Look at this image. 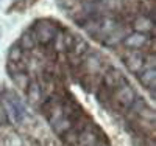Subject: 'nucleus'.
Listing matches in <instances>:
<instances>
[{"label": "nucleus", "mask_w": 156, "mask_h": 146, "mask_svg": "<svg viewBox=\"0 0 156 146\" xmlns=\"http://www.w3.org/2000/svg\"><path fill=\"white\" fill-rule=\"evenodd\" d=\"M125 81L122 73L115 69H109L105 75H103L101 79V90H105L108 95H112V92L119 87L122 83Z\"/></svg>", "instance_id": "obj_4"}, {"label": "nucleus", "mask_w": 156, "mask_h": 146, "mask_svg": "<svg viewBox=\"0 0 156 146\" xmlns=\"http://www.w3.org/2000/svg\"><path fill=\"white\" fill-rule=\"evenodd\" d=\"M123 44L126 45V48H129L131 51H139L142 47H145L148 44V34L137 33V31L128 33V36L125 37Z\"/></svg>", "instance_id": "obj_7"}, {"label": "nucleus", "mask_w": 156, "mask_h": 146, "mask_svg": "<svg viewBox=\"0 0 156 146\" xmlns=\"http://www.w3.org/2000/svg\"><path fill=\"white\" fill-rule=\"evenodd\" d=\"M128 33H129L128 26H126L125 23H119L105 39H103L101 42H103V45H106V47H114V45H117V44L123 42L125 37L128 36Z\"/></svg>", "instance_id": "obj_5"}, {"label": "nucleus", "mask_w": 156, "mask_h": 146, "mask_svg": "<svg viewBox=\"0 0 156 146\" xmlns=\"http://www.w3.org/2000/svg\"><path fill=\"white\" fill-rule=\"evenodd\" d=\"M27 93H28V101H30L33 106H36V104L41 103V86H39L37 83L28 84Z\"/></svg>", "instance_id": "obj_11"}, {"label": "nucleus", "mask_w": 156, "mask_h": 146, "mask_svg": "<svg viewBox=\"0 0 156 146\" xmlns=\"http://www.w3.org/2000/svg\"><path fill=\"white\" fill-rule=\"evenodd\" d=\"M153 28H154L153 20L148 19V17H139V19H136V22H134V30H136L137 33L148 34Z\"/></svg>", "instance_id": "obj_10"}, {"label": "nucleus", "mask_w": 156, "mask_h": 146, "mask_svg": "<svg viewBox=\"0 0 156 146\" xmlns=\"http://www.w3.org/2000/svg\"><path fill=\"white\" fill-rule=\"evenodd\" d=\"M6 121H8V117H6V112H5V109H3L2 101H0V127H2Z\"/></svg>", "instance_id": "obj_16"}, {"label": "nucleus", "mask_w": 156, "mask_h": 146, "mask_svg": "<svg viewBox=\"0 0 156 146\" xmlns=\"http://www.w3.org/2000/svg\"><path fill=\"white\" fill-rule=\"evenodd\" d=\"M154 76H156V73H154V69H147L145 72H140V75H139V81L144 84V87H147V89H154Z\"/></svg>", "instance_id": "obj_12"}, {"label": "nucleus", "mask_w": 156, "mask_h": 146, "mask_svg": "<svg viewBox=\"0 0 156 146\" xmlns=\"http://www.w3.org/2000/svg\"><path fill=\"white\" fill-rule=\"evenodd\" d=\"M22 56H23V50L20 48V45H12L9 48V53H8V61L9 62H17V61H22Z\"/></svg>", "instance_id": "obj_14"}, {"label": "nucleus", "mask_w": 156, "mask_h": 146, "mask_svg": "<svg viewBox=\"0 0 156 146\" xmlns=\"http://www.w3.org/2000/svg\"><path fill=\"white\" fill-rule=\"evenodd\" d=\"M5 146H22V140L16 134H9V137L5 140Z\"/></svg>", "instance_id": "obj_15"}, {"label": "nucleus", "mask_w": 156, "mask_h": 146, "mask_svg": "<svg viewBox=\"0 0 156 146\" xmlns=\"http://www.w3.org/2000/svg\"><path fill=\"white\" fill-rule=\"evenodd\" d=\"M97 144V135L95 132H92L90 129H83L78 132L76 140H75V146H95Z\"/></svg>", "instance_id": "obj_8"}, {"label": "nucleus", "mask_w": 156, "mask_h": 146, "mask_svg": "<svg viewBox=\"0 0 156 146\" xmlns=\"http://www.w3.org/2000/svg\"><path fill=\"white\" fill-rule=\"evenodd\" d=\"M2 104H3L5 112H6V117L11 118L16 124H20L23 121V118H25V107H23V104L20 103V100L16 95L8 93L3 98Z\"/></svg>", "instance_id": "obj_2"}, {"label": "nucleus", "mask_w": 156, "mask_h": 146, "mask_svg": "<svg viewBox=\"0 0 156 146\" xmlns=\"http://www.w3.org/2000/svg\"><path fill=\"white\" fill-rule=\"evenodd\" d=\"M95 146H100V144H95Z\"/></svg>", "instance_id": "obj_17"}, {"label": "nucleus", "mask_w": 156, "mask_h": 146, "mask_svg": "<svg viewBox=\"0 0 156 146\" xmlns=\"http://www.w3.org/2000/svg\"><path fill=\"white\" fill-rule=\"evenodd\" d=\"M87 50H89L87 42L84 41V39H81V37H76L75 42H73V45H72V48H70V51H69V55H70V56H75V58H78V59H81L86 53H87Z\"/></svg>", "instance_id": "obj_9"}, {"label": "nucleus", "mask_w": 156, "mask_h": 146, "mask_svg": "<svg viewBox=\"0 0 156 146\" xmlns=\"http://www.w3.org/2000/svg\"><path fill=\"white\" fill-rule=\"evenodd\" d=\"M112 98H114L115 104L123 110L131 109L134 106V103H136V93H134L133 87L125 81L112 92Z\"/></svg>", "instance_id": "obj_3"}, {"label": "nucleus", "mask_w": 156, "mask_h": 146, "mask_svg": "<svg viewBox=\"0 0 156 146\" xmlns=\"http://www.w3.org/2000/svg\"><path fill=\"white\" fill-rule=\"evenodd\" d=\"M19 45H20V48L25 51V50H31V48H34L37 44H36V41H34V36H33V33L31 31H28V33H25L22 37H20V42H19Z\"/></svg>", "instance_id": "obj_13"}, {"label": "nucleus", "mask_w": 156, "mask_h": 146, "mask_svg": "<svg viewBox=\"0 0 156 146\" xmlns=\"http://www.w3.org/2000/svg\"><path fill=\"white\" fill-rule=\"evenodd\" d=\"M34 36V41L36 44H41V45H48L53 42V39L56 37V34L59 33L58 30V25L56 22H51V20H36L33 28L30 30Z\"/></svg>", "instance_id": "obj_1"}, {"label": "nucleus", "mask_w": 156, "mask_h": 146, "mask_svg": "<svg viewBox=\"0 0 156 146\" xmlns=\"http://www.w3.org/2000/svg\"><path fill=\"white\" fill-rule=\"evenodd\" d=\"M125 64L131 73H140L145 67V56L140 51H129L125 56Z\"/></svg>", "instance_id": "obj_6"}]
</instances>
